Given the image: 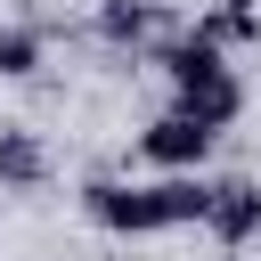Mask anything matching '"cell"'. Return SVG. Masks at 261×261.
Wrapping results in <instances>:
<instances>
[{
  "mask_svg": "<svg viewBox=\"0 0 261 261\" xmlns=\"http://www.w3.org/2000/svg\"><path fill=\"white\" fill-rule=\"evenodd\" d=\"M196 33H212L220 49H245V41H261V0H220L212 16H196Z\"/></svg>",
  "mask_w": 261,
  "mask_h": 261,
  "instance_id": "52a82bcc",
  "label": "cell"
},
{
  "mask_svg": "<svg viewBox=\"0 0 261 261\" xmlns=\"http://www.w3.org/2000/svg\"><path fill=\"white\" fill-rule=\"evenodd\" d=\"M204 237L245 253L261 237V179H212V212H204Z\"/></svg>",
  "mask_w": 261,
  "mask_h": 261,
  "instance_id": "3957f363",
  "label": "cell"
},
{
  "mask_svg": "<svg viewBox=\"0 0 261 261\" xmlns=\"http://www.w3.org/2000/svg\"><path fill=\"white\" fill-rule=\"evenodd\" d=\"M98 41L106 49H155V41H171V16L155 0H98Z\"/></svg>",
  "mask_w": 261,
  "mask_h": 261,
  "instance_id": "5b68a950",
  "label": "cell"
},
{
  "mask_svg": "<svg viewBox=\"0 0 261 261\" xmlns=\"http://www.w3.org/2000/svg\"><path fill=\"white\" fill-rule=\"evenodd\" d=\"M212 139H220V130H212L204 114H188V106H163V114L139 130V155H147L155 171H196V163L212 155Z\"/></svg>",
  "mask_w": 261,
  "mask_h": 261,
  "instance_id": "7a4b0ae2",
  "label": "cell"
},
{
  "mask_svg": "<svg viewBox=\"0 0 261 261\" xmlns=\"http://www.w3.org/2000/svg\"><path fill=\"white\" fill-rule=\"evenodd\" d=\"M147 57L163 65V82H171V106L204 114L212 130H228V122L245 114V82H237V65H228V49H220L212 33H171V41H155Z\"/></svg>",
  "mask_w": 261,
  "mask_h": 261,
  "instance_id": "6da1fadb",
  "label": "cell"
},
{
  "mask_svg": "<svg viewBox=\"0 0 261 261\" xmlns=\"http://www.w3.org/2000/svg\"><path fill=\"white\" fill-rule=\"evenodd\" d=\"M0 188H49V147L33 130H0Z\"/></svg>",
  "mask_w": 261,
  "mask_h": 261,
  "instance_id": "8992f818",
  "label": "cell"
},
{
  "mask_svg": "<svg viewBox=\"0 0 261 261\" xmlns=\"http://www.w3.org/2000/svg\"><path fill=\"white\" fill-rule=\"evenodd\" d=\"M41 57H49V33L41 24H0V82L41 73Z\"/></svg>",
  "mask_w": 261,
  "mask_h": 261,
  "instance_id": "ba28073f",
  "label": "cell"
},
{
  "mask_svg": "<svg viewBox=\"0 0 261 261\" xmlns=\"http://www.w3.org/2000/svg\"><path fill=\"white\" fill-rule=\"evenodd\" d=\"M82 212H90L106 237H155V204H147V188H122V179H90V188H82Z\"/></svg>",
  "mask_w": 261,
  "mask_h": 261,
  "instance_id": "277c9868",
  "label": "cell"
}]
</instances>
